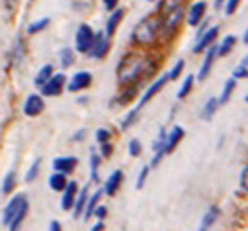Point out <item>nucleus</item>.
Masks as SVG:
<instances>
[{
    "mask_svg": "<svg viewBox=\"0 0 248 231\" xmlns=\"http://www.w3.org/2000/svg\"><path fill=\"white\" fill-rule=\"evenodd\" d=\"M184 67H186L184 59H180V61H178V63L172 67V71L168 73V75H170V81H178V79H180V75L184 73Z\"/></svg>",
    "mask_w": 248,
    "mask_h": 231,
    "instance_id": "34",
    "label": "nucleus"
},
{
    "mask_svg": "<svg viewBox=\"0 0 248 231\" xmlns=\"http://www.w3.org/2000/svg\"><path fill=\"white\" fill-rule=\"evenodd\" d=\"M141 153H143V143H141L137 137L131 139V141H129V155H131V157H139Z\"/></svg>",
    "mask_w": 248,
    "mask_h": 231,
    "instance_id": "35",
    "label": "nucleus"
},
{
    "mask_svg": "<svg viewBox=\"0 0 248 231\" xmlns=\"http://www.w3.org/2000/svg\"><path fill=\"white\" fill-rule=\"evenodd\" d=\"M149 55L141 53V51H131L127 55L121 57V61L115 69V75H117V81L121 86H131L133 82H139L145 75H151L153 67Z\"/></svg>",
    "mask_w": 248,
    "mask_h": 231,
    "instance_id": "1",
    "label": "nucleus"
},
{
    "mask_svg": "<svg viewBox=\"0 0 248 231\" xmlns=\"http://www.w3.org/2000/svg\"><path fill=\"white\" fill-rule=\"evenodd\" d=\"M109 35L106 33V30L104 32H96V39H94V45H92V49H90V57L92 59H104V57L109 53Z\"/></svg>",
    "mask_w": 248,
    "mask_h": 231,
    "instance_id": "7",
    "label": "nucleus"
},
{
    "mask_svg": "<svg viewBox=\"0 0 248 231\" xmlns=\"http://www.w3.org/2000/svg\"><path fill=\"white\" fill-rule=\"evenodd\" d=\"M49 188L55 190V192H65V188L69 186V181H67V175L65 172H57L53 170V175L49 177Z\"/></svg>",
    "mask_w": 248,
    "mask_h": 231,
    "instance_id": "19",
    "label": "nucleus"
},
{
    "mask_svg": "<svg viewBox=\"0 0 248 231\" xmlns=\"http://www.w3.org/2000/svg\"><path fill=\"white\" fill-rule=\"evenodd\" d=\"M240 188L244 192H248V166H244L240 172Z\"/></svg>",
    "mask_w": 248,
    "mask_h": 231,
    "instance_id": "42",
    "label": "nucleus"
},
{
    "mask_svg": "<svg viewBox=\"0 0 248 231\" xmlns=\"http://www.w3.org/2000/svg\"><path fill=\"white\" fill-rule=\"evenodd\" d=\"M232 77L238 81V79H248V65H244V63H240L234 71H232Z\"/></svg>",
    "mask_w": 248,
    "mask_h": 231,
    "instance_id": "39",
    "label": "nucleus"
},
{
    "mask_svg": "<svg viewBox=\"0 0 248 231\" xmlns=\"http://www.w3.org/2000/svg\"><path fill=\"white\" fill-rule=\"evenodd\" d=\"M151 165H145L143 168H141V172H139V181H137V188L141 190L143 186H145V182H147V179H149V172H151Z\"/></svg>",
    "mask_w": 248,
    "mask_h": 231,
    "instance_id": "37",
    "label": "nucleus"
},
{
    "mask_svg": "<svg viewBox=\"0 0 248 231\" xmlns=\"http://www.w3.org/2000/svg\"><path fill=\"white\" fill-rule=\"evenodd\" d=\"M49 231H63V227H61V223L55 219V221L49 223Z\"/></svg>",
    "mask_w": 248,
    "mask_h": 231,
    "instance_id": "45",
    "label": "nucleus"
},
{
    "mask_svg": "<svg viewBox=\"0 0 248 231\" xmlns=\"http://www.w3.org/2000/svg\"><path fill=\"white\" fill-rule=\"evenodd\" d=\"M102 2H104V8H106V10L113 12V10L117 8V4H119V0H102Z\"/></svg>",
    "mask_w": 248,
    "mask_h": 231,
    "instance_id": "43",
    "label": "nucleus"
},
{
    "mask_svg": "<svg viewBox=\"0 0 248 231\" xmlns=\"http://www.w3.org/2000/svg\"><path fill=\"white\" fill-rule=\"evenodd\" d=\"M184 18H186V12H184L182 4L164 10V14H162V18H160V20H162V35H164V33H168V35L176 33Z\"/></svg>",
    "mask_w": 248,
    "mask_h": 231,
    "instance_id": "4",
    "label": "nucleus"
},
{
    "mask_svg": "<svg viewBox=\"0 0 248 231\" xmlns=\"http://www.w3.org/2000/svg\"><path fill=\"white\" fill-rule=\"evenodd\" d=\"M246 102H248V96H246Z\"/></svg>",
    "mask_w": 248,
    "mask_h": 231,
    "instance_id": "52",
    "label": "nucleus"
},
{
    "mask_svg": "<svg viewBox=\"0 0 248 231\" xmlns=\"http://www.w3.org/2000/svg\"><path fill=\"white\" fill-rule=\"evenodd\" d=\"M94 215H96L98 219H104V217L108 215V208H106V206H98V208H96V214H94Z\"/></svg>",
    "mask_w": 248,
    "mask_h": 231,
    "instance_id": "44",
    "label": "nucleus"
},
{
    "mask_svg": "<svg viewBox=\"0 0 248 231\" xmlns=\"http://www.w3.org/2000/svg\"><path fill=\"white\" fill-rule=\"evenodd\" d=\"M242 63H244V65H248V55H246V59H244V61H242Z\"/></svg>",
    "mask_w": 248,
    "mask_h": 231,
    "instance_id": "50",
    "label": "nucleus"
},
{
    "mask_svg": "<svg viewBox=\"0 0 248 231\" xmlns=\"http://www.w3.org/2000/svg\"><path fill=\"white\" fill-rule=\"evenodd\" d=\"M123 16H125V10H123V8H115V10L109 14V18H108V22H106V33H108L109 37L115 35L117 28H119V24H121V20H123Z\"/></svg>",
    "mask_w": 248,
    "mask_h": 231,
    "instance_id": "18",
    "label": "nucleus"
},
{
    "mask_svg": "<svg viewBox=\"0 0 248 231\" xmlns=\"http://www.w3.org/2000/svg\"><path fill=\"white\" fill-rule=\"evenodd\" d=\"M39 168H41V159H35V161H33V165H31V166H30V170H28V175H26V182H33V181L37 179Z\"/></svg>",
    "mask_w": 248,
    "mask_h": 231,
    "instance_id": "33",
    "label": "nucleus"
},
{
    "mask_svg": "<svg viewBox=\"0 0 248 231\" xmlns=\"http://www.w3.org/2000/svg\"><path fill=\"white\" fill-rule=\"evenodd\" d=\"M102 194H106V192H104V188L90 196V200H88V204H86V210H84V215H82V217H84V221H88V219H92V217H94L96 208L100 206V198H102Z\"/></svg>",
    "mask_w": 248,
    "mask_h": 231,
    "instance_id": "21",
    "label": "nucleus"
},
{
    "mask_svg": "<svg viewBox=\"0 0 248 231\" xmlns=\"http://www.w3.org/2000/svg\"><path fill=\"white\" fill-rule=\"evenodd\" d=\"M14 186H16V175L10 170L8 175L4 177V181H2V194L6 196V194H10L12 190H14Z\"/></svg>",
    "mask_w": 248,
    "mask_h": 231,
    "instance_id": "32",
    "label": "nucleus"
},
{
    "mask_svg": "<svg viewBox=\"0 0 248 231\" xmlns=\"http://www.w3.org/2000/svg\"><path fill=\"white\" fill-rule=\"evenodd\" d=\"M55 75V69H53V65H45V67H41L39 69V73L35 75V79H33V84L37 86V88H41L43 84H47L49 82V79Z\"/></svg>",
    "mask_w": 248,
    "mask_h": 231,
    "instance_id": "24",
    "label": "nucleus"
},
{
    "mask_svg": "<svg viewBox=\"0 0 248 231\" xmlns=\"http://www.w3.org/2000/svg\"><path fill=\"white\" fill-rule=\"evenodd\" d=\"M221 106V102H219V98H215V96H211V98H207V102L203 104V108H202V120H205V122H209L213 116H215V112H217V108Z\"/></svg>",
    "mask_w": 248,
    "mask_h": 231,
    "instance_id": "22",
    "label": "nucleus"
},
{
    "mask_svg": "<svg viewBox=\"0 0 248 231\" xmlns=\"http://www.w3.org/2000/svg\"><path fill=\"white\" fill-rule=\"evenodd\" d=\"M219 57V43H213L207 51H205V57H203V63L200 67V73H198V81H205L209 75H211V69L215 65V59Z\"/></svg>",
    "mask_w": 248,
    "mask_h": 231,
    "instance_id": "8",
    "label": "nucleus"
},
{
    "mask_svg": "<svg viewBox=\"0 0 248 231\" xmlns=\"http://www.w3.org/2000/svg\"><path fill=\"white\" fill-rule=\"evenodd\" d=\"M75 51L77 49H71V47H63L59 53V59H61V67L63 69H69L75 65Z\"/></svg>",
    "mask_w": 248,
    "mask_h": 231,
    "instance_id": "25",
    "label": "nucleus"
},
{
    "mask_svg": "<svg viewBox=\"0 0 248 231\" xmlns=\"http://www.w3.org/2000/svg\"><path fill=\"white\" fill-rule=\"evenodd\" d=\"M238 4H240V0H227L225 6H223L225 16H232V14L238 10Z\"/></svg>",
    "mask_w": 248,
    "mask_h": 231,
    "instance_id": "36",
    "label": "nucleus"
},
{
    "mask_svg": "<svg viewBox=\"0 0 248 231\" xmlns=\"http://www.w3.org/2000/svg\"><path fill=\"white\" fill-rule=\"evenodd\" d=\"M102 155L98 153H92L90 155V177H92V182H98L100 181V175H98V170H100V163H102Z\"/></svg>",
    "mask_w": 248,
    "mask_h": 231,
    "instance_id": "28",
    "label": "nucleus"
},
{
    "mask_svg": "<svg viewBox=\"0 0 248 231\" xmlns=\"http://www.w3.org/2000/svg\"><path fill=\"white\" fill-rule=\"evenodd\" d=\"M139 110H141V108H133V110L125 116V118H123V122H121V130H123V132H127V130L139 120Z\"/></svg>",
    "mask_w": 248,
    "mask_h": 231,
    "instance_id": "30",
    "label": "nucleus"
},
{
    "mask_svg": "<svg viewBox=\"0 0 248 231\" xmlns=\"http://www.w3.org/2000/svg\"><path fill=\"white\" fill-rule=\"evenodd\" d=\"M162 33V20L156 16H145L131 32L129 41L137 47H151Z\"/></svg>",
    "mask_w": 248,
    "mask_h": 231,
    "instance_id": "2",
    "label": "nucleus"
},
{
    "mask_svg": "<svg viewBox=\"0 0 248 231\" xmlns=\"http://www.w3.org/2000/svg\"><path fill=\"white\" fill-rule=\"evenodd\" d=\"M242 41H244V43H248V28H246V32H244V37H242Z\"/></svg>",
    "mask_w": 248,
    "mask_h": 231,
    "instance_id": "49",
    "label": "nucleus"
},
{
    "mask_svg": "<svg viewBox=\"0 0 248 231\" xmlns=\"http://www.w3.org/2000/svg\"><path fill=\"white\" fill-rule=\"evenodd\" d=\"M166 82H170V75H168V73H166L164 77L156 79V81H155V82L145 90V94H143V96H141V100H139V108H143L147 102H151V100H153V98H155V96L164 88V84H166Z\"/></svg>",
    "mask_w": 248,
    "mask_h": 231,
    "instance_id": "13",
    "label": "nucleus"
},
{
    "mask_svg": "<svg viewBox=\"0 0 248 231\" xmlns=\"http://www.w3.org/2000/svg\"><path fill=\"white\" fill-rule=\"evenodd\" d=\"M149 2H155V0H149Z\"/></svg>",
    "mask_w": 248,
    "mask_h": 231,
    "instance_id": "51",
    "label": "nucleus"
},
{
    "mask_svg": "<svg viewBox=\"0 0 248 231\" xmlns=\"http://www.w3.org/2000/svg\"><path fill=\"white\" fill-rule=\"evenodd\" d=\"M96 39V32L92 30L90 24H80L77 33H75V49L78 53H90L92 45Z\"/></svg>",
    "mask_w": 248,
    "mask_h": 231,
    "instance_id": "5",
    "label": "nucleus"
},
{
    "mask_svg": "<svg viewBox=\"0 0 248 231\" xmlns=\"http://www.w3.org/2000/svg\"><path fill=\"white\" fill-rule=\"evenodd\" d=\"M121 182H123V170H113L109 175V179L106 181V184H104L106 196H115L119 186H121Z\"/></svg>",
    "mask_w": 248,
    "mask_h": 231,
    "instance_id": "17",
    "label": "nucleus"
},
{
    "mask_svg": "<svg viewBox=\"0 0 248 231\" xmlns=\"http://www.w3.org/2000/svg\"><path fill=\"white\" fill-rule=\"evenodd\" d=\"M67 84H69V79H67L63 73H57V75H53V77L49 79V82L43 84L39 90H41L43 96H49V98H51V96H59L61 92L67 88Z\"/></svg>",
    "mask_w": 248,
    "mask_h": 231,
    "instance_id": "6",
    "label": "nucleus"
},
{
    "mask_svg": "<svg viewBox=\"0 0 248 231\" xmlns=\"http://www.w3.org/2000/svg\"><path fill=\"white\" fill-rule=\"evenodd\" d=\"M16 2H18V0H2L4 14L8 12V16H12V14H14V8H16Z\"/></svg>",
    "mask_w": 248,
    "mask_h": 231,
    "instance_id": "41",
    "label": "nucleus"
},
{
    "mask_svg": "<svg viewBox=\"0 0 248 231\" xmlns=\"http://www.w3.org/2000/svg\"><path fill=\"white\" fill-rule=\"evenodd\" d=\"M234 45H236V37H234V35H227V37H223V41L219 43V57L229 55V53L234 49Z\"/></svg>",
    "mask_w": 248,
    "mask_h": 231,
    "instance_id": "29",
    "label": "nucleus"
},
{
    "mask_svg": "<svg viewBox=\"0 0 248 231\" xmlns=\"http://www.w3.org/2000/svg\"><path fill=\"white\" fill-rule=\"evenodd\" d=\"M92 231H104V219H100L96 225H92Z\"/></svg>",
    "mask_w": 248,
    "mask_h": 231,
    "instance_id": "46",
    "label": "nucleus"
},
{
    "mask_svg": "<svg viewBox=\"0 0 248 231\" xmlns=\"http://www.w3.org/2000/svg\"><path fill=\"white\" fill-rule=\"evenodd\" d=\"M184 135H186V132H184L182 126H174V128L168 132V139H166V147H164L166 155H170V153L180 145V141L184 139Z\"/></svg>",
    "mask_w": 248,
    "mask_h": 231,
    "instance_id": "16",
    "label": "nucleus"
},
{
    "mask_svg": "<svg viewBox=\"0 0 248 231\" xmlns=\"http://www.w3.org/2000/svg\"><path fill=\"white\" fill-rule=\"evenodd\" d=\"M234 88H236V79H234V77L227 79V82L223 84V92H221V96H219V102H221V106H223V104H227V102L231 100V96H232Z\"/></svg>",
    "mask_w": 248,
    "mask_h": 231,
    "instance_id": "26",
    "label": "nucleus"
},
{
    "mask_svg": "<svg viewBox=\"0 0 248 231\" xmlns=\"http://www.w3.org/2000/svg\"><path fill=\"white\" fill-rule=\"evenodd\" d=\"M217 35H219V26H211V28H207L202 35H198V41H196V45H194V53H205L213 43H215V39H217Z\"/></svg>",
    "mask_w": 248,
    "mask_h": 231,
    "instance_id": "9",
    "label": "nucleus"
},
{
    "mask_svg": "<svg viewBox=\"0 0 248 231\" xmlns=\"http://www.w3.org/2000/svg\"><path fill=\"white\" fill-rule=\"evenodd\" d=\"M49 26V18H41V20H35V22H31L30 26H28V33H31V35H35V33H41L45 28Z\"/></svg>",
    "mask_w": 248,
    "mask_h": 231,
    "instance_id": "31",
    "label": "nucleus"
},
{
    "mask_svg": "<svg viewBox=\"0 0 248 231\" xmlns=\"http://www.w3.org/2000/svg\"><path fill=\"white\" fill-rule=\"evenodd\" d=\"M205 12H207V2L205 0H198V2H194L188 8V12H186V22L194 28H198L202 24V20L205 18Z\"/></svg>",
    "mask_w": 248,
    "mask_h": 231,
    "instance_id": "10",
    "label": "nucleus"
},
{
    "mask_svg": "<svg viewBox=\"0 0 248 231\" xmlns=\"http://www.w3.org/2000/svg\"><path fill=\"white\" fill-rule=\"evenodd\" d=\"M90 84H92V73L90 71H78L71 77L67 90L69 92H80V90H86Z\"/></svg>",
    "mask_w": 248,
    "mask_h": 231,
    "instance_id": "11",
    "label": "nucleus"
},
{
    "mask_svg": "<svg viewBox=\"0 0 248 231\" xmlns=\"http://www.w3.org/2000/svg\"><path fill=\"white\" fill-rule=\"evenodd\" d=\"M111 153H113V145H111L109 141H108V143H100V155H102L104 159H109Z\"/></svg>",
    "mask_w": 248,
    "mask_h": 231,
    "instance_id": "40",
    "label": "nucleus"
},
{
    "mask_svg": "<svg viewBox=\"0 0 248 231\" xmlns=\"http://www.w3.org/2000/svg\"><path fill=\"white\" fill-rule=\"evenodd\" d=\"M78 194H80L78 184H77L75 181H71V182H69V186H67V188H65V192H63V198H61V208H63L65 212L73 210V208H75V204H77Z\"/></svg>",
    "mask_w": 248,
    "mask_h": 231,
    "instance_id": "14",
    "label": "nucleus"
},
{
    "mask_svg": "<svg viewBox=\"0 0 248 231\" xmlns=\"http://www.w3.org/2000/svg\"><path fill=\"white\" fill-rule=\"evenodd\" d=\"M194 81H196V77L194 75H188L184 81H182V86H180V90H178V100H184V98H188V94L192 92V88H194Z\"/></svg>",
    "mask_w": 248,
    "mask_h": 231,
    "instance_id": "27",
    "label": "nucleus"
},
{
    "mask_svg": "<svg viewBox=\"0 0 248 231\" xmlns=\"http://www.w3.org/2000/svg\"><path fill=\"white\" fill-rule=\"evenodd\" d=\"M88 200H90V196H88V188H82L80 194H78V198H77V204H75V208H73V215H75L77 219L84 215V210H86Z\"/></svg>",
    "mask_w": 248,
    "mask_h": 231,
    "instance_id": "23",
    "label": "nucleus"
},
{
    "mask_svg": "<svg viewBox=\"0 0 248 231\" xmlns=\"http://www.w3.org/2000/svg\"><path fill=\"white\" fill-rule=\"evenodd\" d=\"M96 141H98V145H100V143H108V141H111V132L106 130V128H100V130L96 132Z\"/></svg>",
    "mask_w": 248,
    "mask_h": 231,
    "instance_id": "38",
    "label": "nucleus"
},
{
    "mask_svg": "<svg viewBox=\"0 0 248 231\" xmlns=\"http://www.w3.org/2000/svg\"><path fill=\"white\" fill-rule=\"evenodd\" d=\"M84 135H86V132H84V130H80V132H78V133L75 135V139H82Z\"/></svg>",
    "mask_w": 248,
    "mask_h": 231,
    "instance_id": "48",
    "label": "nucleus"
},
{
    "mask_svg": "<svg viewBox=\"0 0 248 231\" xmlns=\"http://www.w3.org/2000/svg\"><path fill=\"white\" fill-rule=\"evenodd\" d=\"M219 214H221V210H219L217 206H211V208H209V210L203 214V217H202V223H200V231H209V229L215 225V221H217Z\"/></svg>",
    "mask_w": 248,
    "mask_h": 231,
    "instance_id": "20",
    "label": "nucleus"
},
{
    "mask_svg": "<svg viewBox=\"0 0 248 231\" xmlns=\"http://www.w3.org/2000/svg\"><path fill=\"white\" fill-rule=\"evenodd\" d=\"M26 208H30V202H28V196L26 194H16L8 204H6V208H4V212H2V225L4 227H10L12 223H14V219L26 210Z\"/></svg>",
    "mask_w": 248,
    "mask_h": 231,
    "instance_id": "3",
    "label": "nucleus"
},
{
    "mask_svg": "<svg viewBox=\"0 0 248 231\" xmlns=\"http://www.w3.org/2000/svg\"><path fill=\"white\" fill-rule=\"evenodd\" d=\"M225 2H227V0H215V10H221L225 6Z\"/></svg>",
    "mask_w": 248,
    "mask_h": 231,
    "instance_id": "47",
    "label": "nucleus"
},
{
    "mask_svg": "<svg viewBox=\"0 0 248 231\" xmlns=\"http://www.w3.org/2000/svg\"><path fill=\"white\" fill-rule=\"evenodd\" d=\"M53 170L57 172H65V175H69V172H73L78 165V159L77 157H57L53 159Z\"/></svg>",
    "mask_w": 248,
    "mask_h": 231,
    "instance_id": "15",
    "label": "nucleus"
},
{
    "mask_svg": "<svg viewBox=\"0 0 248 231\" xmlns=\"http://www.w3.org/2000/svg\"><path fill=\"white\" fill-rule=\"evenodd\" d=\"M45 110V102H43V94H30L24 102V114L28 118H37V116Z\"/></svg>",
    "mask_w": 248,
    "mask_h": 231,
    "instance_id": "12",
    "label": "nucleus"
}]
</instances>
